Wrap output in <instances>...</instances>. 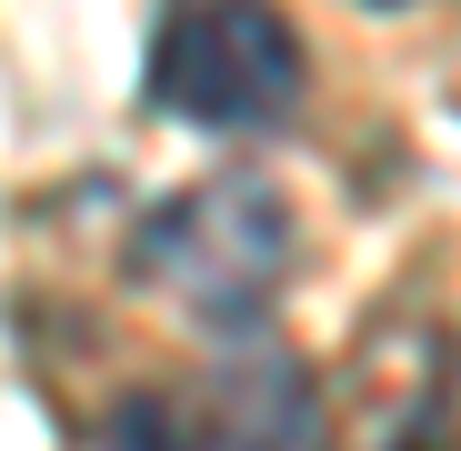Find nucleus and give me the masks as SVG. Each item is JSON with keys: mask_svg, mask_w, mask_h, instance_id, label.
I'll return each instance as SVG.
<instances>
[{"mask_svg": "<svg viewBox=\"0 0 461 451\" xmlns=\"http://www.w3.org/2000/svg\"><path fill=\"white\" fill-rule=\"evenodd\" d=\"M291 251H301L291 201L261 171H221V181L181 191L140 231V281L171 291L181 311L211 321V331H251L281 301V281H291Z\"/></svg>", "mask_w": 461, "mask_h": 451, "instance_id": "1", "label": "nucleus"}, {"mask_svg": "<svg viewBox=\"0 0 461 451\" xmlns=\"http://www.w3.org/2000/svg\"><path fill=\"white\" fill-rule=\"evenodd\" d=\"M150 101L201 131H271L301 101V41L281 11H171L150 31Z\"/></svg>", "mask_w": 461, "mask_h": 451, "instance_id": "2", "label": "nucleus"}]
</instances>
